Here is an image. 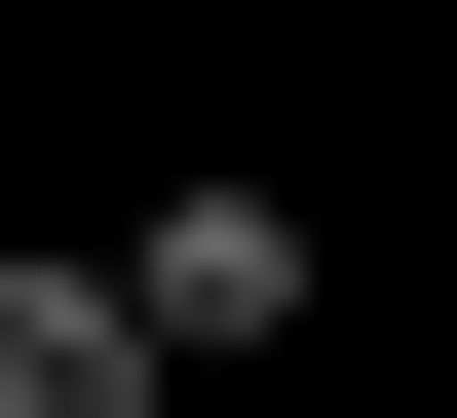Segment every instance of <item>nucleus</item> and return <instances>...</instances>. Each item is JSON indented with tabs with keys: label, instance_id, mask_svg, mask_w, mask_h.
Returning <instances> with one entry per match:
<instances>
[{
	"label": "nucleus",
	"instance_id": "nucleus-1",
	"mask_svg": "<svg viewBox=\"0 0 457 418\" xmlns=\"http://www.w3.org/2000/svg\"><path fill=\"white\" fill-rule=\"evenodd\" d=\"M114 342H153V381L305 342V191H153V228H114Z\"/></svg>",
	"mask_w": 457,
	"mask_h": 418
},
{
	"label": "nucleus",
	"instance_id": "nucleus-2",
	"mask_svg": "<svg viewBox=\"0 0 457 418\" xmlns=\"http://www.w3.org/2000/svg\"><path fill=\"white\" fill-rule=\"evenodd\" d=\"M0 418H153V342H114V266H0Z\"/></svg>",
	"mask_w": 457,
	"mask_h": 418
}]
</instances>
